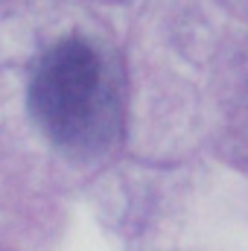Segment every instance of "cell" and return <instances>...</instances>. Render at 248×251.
Instances as JSON below:
<instances>
[{
    "mask_svg": "<svg viewBox=\"0 0 248 251\" xmlns=\"http://www.w3.org/2000/svg\"><path fill=\"white\" fill-rule=\"evenodd\" d=\"M26 108L59 149L94 158L120 131V100L102 53L70 35L38 56L26 82Z\"/></svg>",
    "mask_w": 248,
    "mask_h": 251,
    "instance_id": "6da1fadb",
    "label": "cell"
}]
</instances>
